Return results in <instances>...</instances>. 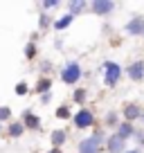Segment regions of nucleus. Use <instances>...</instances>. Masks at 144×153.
<instances>
[{"label":"nucleus","instance_id":"1","mask_svg":"<svg viewBox=\"0 0 144 153\" xmlns=\"http://www.w3.org/2000/svg\"><path fill=\"white\" fill-rule=\"evenodd\" d=\"M61 79H63V83H68V86H74V83L81 79V65H79L77 61L65 63L63 70H61Z\"/></svg>","mask_w":144,"mask_h":153},{"label":"nucleus","instance_id":"2","mask_svg":"<svg viewBox=\"0 0 144 153\" xmlns=\"http://www.w3.org/2000/svg\"><path fill=\"white\" fill-rule=\"evenodd\" d=\"M120 76H122V68L117 65L115 61H106L104 63V81H106V86H108V88L117 86Z\"/></svg>","mask_w":144,"mask_h":153},{"label":"nucleus","instance_id":"3","mask_svg":"<svg viewBox=\"0 0 144 153\" xmlns=\"http://www.w3.org/2000/svg\"><path fill=\"white\" fill-rule=\"evenodd\" d=\"M99 149H101V133L79 142V153H99Z\"/></svg>","mask_w":144,"mask_h":153},{"label":"nucleus","instance_id":"4","mask_svg":"<svg viewBox=\"0 0 144 153\" xmlns=\"http://www.w3.org/2000/svg\"><path fill=\"white\" fill-rule=\"evenodd\" d=\"M124 29L131 36H144V16H133V18L126 23Z\"/></svg>","mask_w":144,"mask_h":153},{"label":"nucleus","instance_id":"5","mask_svg":"<svg viewBox=\"0 0 144 153\" xmlns=\"http://www.w3.org/2000/svg\"><path fill=\"white\" fill-rule=\"evenodd\" d=\"M106 149H108V153H126V140L115 133L106 140Z\"/></svg>","mask_w":144,"mask_h":153},{"label":"nucleus","instance_id":"6","mask_svg":"<svg viewBox=\"0 0 144 153\" xmlns=\"http://www.w3.org/2000/svg\"><path fill=\"white\" fill-rule=\"evenodd\" d=\"M92 122H95V117H92V113L88 108H81L74 115V126H77V128H90Z\"/></svg>","mask_w":144,"mask_h":153},{"label":"nucleus","instance_id":"7","mask_svg":"<svg viewBox=\"0 0 144 153\" xmlns=\"http://www.w3.org/2000/svg\"><path fill=\"white\" fill-rule=\"evenodd\" d=\"M90 9H92V14H97V16H108L113 9H115V2H108V0H95V2H90Z\"/></svg>","mask_w":144,"mask_h":153},{"label":"nucleus","instance_id":"8","mask_svg":"<svg viewBox=\"0 0 144 153\" xmlns=\"http://www.w3.org/2000/svg\"><path fill=\"white\" fill-rule=\"evenodd\" d=\"M126 74L133 79V81H142L144 79V61H135L133 65L126 68Z\"/></svg>","mask_w":144,"mask_h":153},{"label":"nucleus","instance_id":"9","mask_svg":"<svg viewBox=\"0 0 144 153\" xmlns=\"http://www.w3.org/2000/svg\"><path fill=\"white\" fill-rule=\"evenodd\" d=\"M124 117H126V122H133V120H137V117H144V115H142V110H140V106L128 104V106H124Z\"/></svg>","mask_w":144,"mask_h":153},{"label":"nucleus","instance_id":"10","mask_svg":"<svg viewBox=\"0 0 144 153\" xmlns=\"http://www.w3.org/2000/svg\"><path fill=\"white\" fill-rule=\"evenodd\" d=\"M117 135H120V137H124V140H128L131 135H135L133 124H131V122H124V124H120V131H117Z\"/></svg>","mask_w":144,"mask_h":153},{"label":"nucleus","instance_id":"11","mask_svg":"<svg viewBox=\"0 0 144 153\" xmlns=\"http://www.w3.org/2000/svg\"><path fill=\"white\" fill-rule=\"evenodd\" d=\"M23 124L27 126V128H39V126H41V120H39V117H36L34 113H29V110H27V113H25Z\"/></svg>","mask_w":144,"mask_h":153},{"label":"nucleus","instance_id":"12","mask_svg":"<svg viewBox=\"0 0 144 153\" xmlns=\"http://www.w3.org/2000/svg\"><path fill=\"white\" fill-rule=\"evenodd\" d=\"M63 142H65V131H52V144H54V149H59Z\"/></svg>","mask_w":144,"mask_h":153},{"label":"nucleus","instance_id":"13","mask_svg":"<svg viewBox=\"0 0 144 153\" xmlns=\"http://www.w3.org/2000/svg\"><path fill=\"white\" fill-rule=\"evenodd\" d=\"M68 7H70V14L72 16H77L79 14V11H81V9H86V2H81V0H74V2H68Z\"/></svg>","mask_w":144,"mask_h":153},{"label":"nucleus","instance_id":"14","mask_svg":"<svg viewBox=\"0 0 144 153\" xmlns=\"http://www.w3.org/2000/svg\"><path fill=\"white\" fill-rule=\"evenodd\" d=\"M50 88H52V81H50V79H41V81L36 83V92H43V95H48Z\"/></svg>","mask_w":144,"mask_h":153},{"label":"nucleus","instance_id":"15","mask_svg":"<svg viewBox=\"0 0 144 153\" xmlns=\"http://www.w3.org/2000/svg\"><path fill=\"white\" fill-rule=\"evenodd\" d=\"M72 18H74V16H72V14H68V16H63V18H61V20H56V23H54V29H65V27H68V25H70V23H72Z\"/></svg>","mask_w":144,"mask_h":153},{"label":"nucleus","instance_id":"16","mask_svg":"<svg viewBox=\"0 0 144 153\" xmlns=\"http://www.w3.org/2000/svg\"><path fill=\"white\" fill-rule=\"evenodd\" d=\"M23 131H25V124H11V126H9L11 137H18V135H23Z\"/></svg>","mask_w":144,"mask_h":153},{"label":"nucleus","instance_id":"17","mask_svg":"<svg viewBox=\"0 0 144 153\" xmlns=\"http://www.w3.org/2000/svg\"><path fill=\"white\" fill-rule=\"evenodd\" d=\"M9 117H11V110L7 106H0V122H7Z\"/></svg>","mask_w":144,"mask_h":153},{"label":"nucleus","instance_id":"18","mask_svg":"<svg viewBox=\"0 0 144 153\" xmlns=\"http://www.w3.org/2000/svg\"><path fill=\"white\" fill-rule=\"evenodd\" d=\"M56 117H61V120H68V117H70V108H65V106H61V108L56 110Z\"/></svg>","mask_w":144,"mask_h":153},{"label":"nucleus","instance_id":"19","mask_svg":"<svg viewBox=\"0 0 144 153\" xmlns=\"http://www.w3.org/2000/svg\"><path fill=\"white\" fill-rule=\"evenodd\" d=\"M34 52H36V45H34V43H27V48H25V56H27V59H34Z\"/></svg>","mask_w":144,"mask_h":153},{"label":"nucleus","instance_id":"20","mask_svg":"<svg viewBox=\"0 0 144 153\" xmlns=\"http://www.w3.org/2000/svg\"><path fill=\"white\" fill-rule=\"evenodd\" d=\"M115 122H117V115L115 113H108V115H106V124H108V126H115Z\"/></svg>","mask_w":144,"mask_h":153},{"label":"nucleus","instance_id":"21","mask_svg":"<svg viewBox=\"0 0 144 153\" xmlns=\"http://www.w3.org/2000/svg\"><path fill=\"white\" fill-rule=\"evenodd\" d=\"M25 92H27V83L20 81L18 86H16V95H25Z\"/></svg>","mask_w":144,"mask_h":153},{"label":"nucleus","instance_id":"22","mask_svg":"<svg viewBox=\"0 0 144 153\" xmlns=\"http://www.w3.org/2000/svg\"><path fill=\"white\" fill-rule=\"evenodd\" d=\"M83 99H86V90H77V92H74V101H79V104H81Z\"/></svg>","mask_w":144,"mask_h":153},{"label":"nucleus","instance_id":"23","mask_svg":"<svg viewBox=\"0 0 144 153\" xmlns=\"http://www.w3.org/2000/svg\"><path fill=\"white\" fill-rule=\"evenodd\" d=\"M135 140L137 144H144V131H135Z\"/></svg>","mask_w":144,"mask_h":153},{"label":"nucleus","instance_id":"24","mask_svg":"<svg viewBox=\"0 0 144 153\" xmlns=\"http://www.w3.org/2000/svg\"><path fill=\"white\" fill-rule=\"evenodd\" d=\"M43 7H45V9H52V7H59V2H56V0H54V2L50 0V2H43Z\"/></svg>","mask_w":144,"mask_h":153},{"label":"nucleus","instance_id":"25","mask_svg":"<svg viewBox=\"0 0 144 153\" xmlns=\"http://www.w3.org/2000/svg\"><path fill=\"white\" fill-rule=\"evenodd\" d=\"M126 153H142L140 149H133V151H126Z\"/></svg>","mask_w":144,"mask_h":153},{"label":"nucleus","instance_id":"26","mask_svg":"<svg viewBox=\"0 0 144 153\" xmlns=\"http://www.w3.org/2000/svg\"><path fill=\"white\" fill-rule=\"evenodd\" d=\"M50 153H61V151H59V149H52V151H50Z\"/></svg>","mask_w":144,"mask_h":153},{"label":"nucleus","instance_id":"27","mask_svg":"<svg viewBox=\"0 0 144 153\" xmlns=\"http://www.w3.org/2000/svg\"><path fill=\"white\" fill-rule=\"evenodd\" d=\"M0 128H2V126H0Z\"/></svg>","mask_w":144,"mask_h":153}]
</instances>
